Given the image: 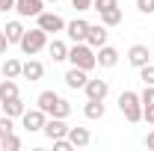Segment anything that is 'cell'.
I'll list each match as a JSON object with an SVG mask.
<instances>
[{
  "label": "cell",
  "instance_id": "6da1fadb",
  "mask_svg": "<svg viewBox=\"0 0 154 151\" xmlns=\"http://www.w3.org/2000/svg\"><path fill=\"white\" fill-rule=\"evenodd\" d=\"M36 107L42 110V113H48V116H57V119H65V116L71 113V104H68L65 98H59L57 92H51V89L38 92V98H36Z\"/></svg>",
  "mask_w": 154,
  "mask_h": 151
},
{
  "label": "cell",
  "instance_id": "7a4b0ae2",
  "mask_svg": "<svg viewBox=\"0 0 154 151\" xmlns=\"http://www.w3.org/2000/svg\"><path fill=\"white\" fill-rule=\"evenodd\" d=\"M68 62L77 65V68H83V71H92V68L98 65L95 48L86 45V42H74V48H68Z\"/></svg>",
  "mask_w": 154,
  "mask_h": 151
},
{
  "label": "cell",
  "instance_id": "3957f363",
  "mask_svg": "<svg viewBox=\"0 0 154 151\" xmlns=\"http://www.w3.org/2000/svg\"><path fill=\"white\" fill-rule=\"evenodd\" d=\"M119 110H122V116H125L131 125L142 122V98H139V92L125 89V92L119 95Z\"/></svg>",
  "mask_w": 154,
  "mask_h": 151
},
{
  "label": "cell",
  "instance_id": "277c9868",
  "mask_svg": "<svg viewBox=\"0 0 154 151\" xmlns=\"http://www.w3.org/2000/svg\"><path fill=\"white\" fill-rule=\"evenodd\" d=\"M21 51L27 54V57H36L38 51H45L48 48V33L45 30H38V27H33V30H24V36H21Z\"/></svg>",
  "mask_w": 154,
  "mask_h": 151
},
{
  "label": "cell",
  "instance_id": "5b68a950",
  "mask_svg": "<svg viewBox=\"0 0 154 151\" xmlns=\"http://www.w3.org/2000/svg\"><path fill=\"white\" fill-rule=\"evenodd\" d=\"M45 122H48V113H42V110H24V116H21V128L27 133H38L42 128H45Z\"/></svg>",
  "mask_w": 154,
  "mask_h": 151
},
{
  "label": "cell",
  "instance_id": "8992f818",
  "mask_svg": "<svg viewBox=\"0 0 154 151\" xmlns=\"http://www.w3.org/2000/svg\"><path fill=\"white\" fill-rule=\"evenodd\" d=\"M36 27L45 33H62L65 30V21L59 18L57 12H38L36 15Z\"/></svg>",
  "mask_w": 154,
  "mask_h": 151
},
{
  "label": "cell",
  "instance_id": "52a82bcc",
  "mask_svg": "<svg viewBox=\"0 0 154 151\" xmlns=\"http://www.w3.org/2000/svg\"><path fill=\"white\" fill-rule=\"evenodd\" d=\"M128 62H131L134 68L148 65V62H151V51H148V45H131V51H128Z\"/></svg>",
  "mask_w": 154,
  "mask_h": 151
},
{
  "label": "cell",
  "instance_id": "ba28073f",
  "mask_svg": "<svg viewBox=\"0 0 154 151\" xmlns=\"http://www.w3.org/2000/svg\"><path fill=\"white\" fill-rule=\"evenodd\" d=\"M42 133H45L48 139H59V136H65V133H68V125H65V119H57V116H48V122H45Z\"/></svg>",
  "mask_w": 154,
  "mask_h": 151
},
{
  "label": "cell",
  "instance_id": "9c48e42d",
  "mask_svg": "<svg viewBox=\"0 0 154 151\" xmlns=\"http://www.w3.org/2000/svg\"><path fill=\"white\" fill-rule=\"evenodd\" d=\"M15 12L21 18H36L38 12H45V0H15Z\"/></svg>",
  "mask_w": 154,
  "mask_h": 151
},
{
  "label": "cell",
  "instance_id": "30bf717a",
  "mask_svg": "<svg viewBox=\"0 0 154 151\" xmlns=\"http://www.w3.org/2000/svg\"><path fill=\"white\" fill-rule=\"evenodd\" d=\"M65 86L68 89H83L86 83H89V71H83V68H77V65H71L68 71H65Z\"/></svg>",
  "mask_w": 154,
  "mask_h": 151
},
{
  "label": "cell",
  "instance_id": "8fae6325",
  "mask_svg": "<svg viewBox=\"0 0 154 151\" xmlns=\"http://www.w3.org/2000/svg\"><path fill=\"white\" fill-rule=\"evenodd\" d=\"M65 33H68V39L71 42H86V33H89V21L83 18H74L65 24Z\"/></svg>",
  "mask_w": 154,
  "mask_h": 151
},
{
  "label": "cell",
  "instance_id": "7c38bea8",
  "mask_svg": "<svg viewBox=\"0 0 154 151\" xmlns=\"http://www.w3.org/2000/svg\"><path fill=\"white\" fill-rule=\"evenodd\" d=\"M107 27L104 24H89V33H86V45H92V48H101V45H107Z\"/></svg>",
  "mask_w": 154,
  "mask_h": 151
},
{
  "label": "cell",
  "instance_id": "4fadbf2b",
  "mask_svg": "<svg viewBox=\"0 0 154 151\" xmlns=\"http://www.w3.org/2000/svg\"><path fill=\"white\" fill-rule=\"evenodd\" d=\"M95 59H98V65H101V68H113L116 62H119V51L110 48V45H101V48L95 51Z\"/></svg>",
  "mask_w": 154,
  "mask_h": 151
},
{
  "label": "cell",
  "instance_id": "5bb4252c",
  "mask_svg": "<svg viewBox=\"0 0 154 151\" xmlns=\"http://www.w3.org/2000/svg\"><path fill=\"white\" fill-rule=\"evenodd\" d=\"M83 89H86V98H95V101H104V98L110 95V83H107V80H89V83H86Z\"/></svg>",
  "mask_w": 154,
  "mask_h": 151
},
{
  "label": "cell",
  "instance_id": "9a60e30c",
  "mask_svg": "<svg viewBox=\"0 0 154 151\" xmlns=\"http://www.w3.org/2000/svg\"><path fill=\"white\" fill-rule=\"evenodd\" d=\"M65 136L71 139V145H74V148H86V145L92 142L89 128H68V133H65Z\"/></svg>",
  "mask_w": 154,
  "mask_h": 151
},
{
  "label": "cell",
  "instance_id": "2e32d148",
  "mask_svg": "<svg viewBox=\"0 0 154 151\" xmlns=\"http://www.w3.org/2000/svg\"><path fill=\"white\" fill-rule=\"evenodd\" d=\"M21 77H27V80H42V77H45V65H42L38 59H27V62L21 65Z\"/></svg>",
  "mask_w": 154,
  "mask_h": 151
},
{
  "label": "cell",
  "instance_id": "e0dca14e",
  "mask_svg": "<svg viewBox=\"0 0 154 151\" xmlns=\"http://www.w3.org/2000/svg\"><path fill=\"white\" fill-rule=\"evenodd\" d=\"M0 107H3V116H12V119H21L24 116V101L21 98H9V101H0Z\"/></svg>",
  "mask_w": 154,
  "mask_h": 151
},
{
  "label": "cell",
  "instance_id": "ac0fdd59",
  "mask_svg": "<svg viewBox=\"0 0 154 151\" xmlns=\"http://www.w3.org/2000/svg\"><path fill=\"white\" fill-rule=\"evenodd\" d=\"M104 113H107V107H104V101H95V98H89L86 101V107H83V116L86 119H104Z\"/></svg>",
  "mask_w": 154,
  "mask_h": 151
},
{
  "label": "cell",
  "instance_id": "d6986e66",
  "mask_svg": "<svg viewBox=\"0 0 154 151\" xmlns=\"http://www.w3.org/2000/svg\"><path fill=\"white\" fill-rule=\"evenodd\" d=\"M48 54L54 57V62H62V59H68V45L59 42V39H54V42L48 45Z\"/></svg>",
  "mask_w": 154,
  "mask_h": 151
},
{
  "label": "cell",
  "instance_id": "ffe728a7",
  "mask_svg": "<svg viewBox=\"0 0 154 151\" xmlns=\"http://www.w3.org/2000/svg\"><path fill=\"white\" fill-rule=\"evenodd\" d=\"M9 98H18V83L12 77H3L0 80V101H9Z\"/></svg>",
  "mask_w": 154,
  "mask_h": 151
},
{
  "label": "cell",
  "instance_id": "44dd1931",
  "mask_svg": "<svg viewBox=\"0 0 154 151\" xmlns=\"http://www.w3.org/2000/svg\"><path fill=\"white\" fill-rule=\"evenodd\" d=\"M3 33H6V39H9V45H18L21 36H24V24H21V21H9Z\"/></svg>",
  "mask_w": 154,
  "mask_h": 151
},
{
  "label": "cell",
  "instance_id": "7402d4cb",
  "mask_svg": "<svg viewBox=\"0 0 154 151\" xmlns=\"http://www.w3.org/2000/svg\"><path fill=\"white\" fill-rule=\"evenodd\" d=\"M98 15H101V24H104L107 30L122 24V9H119V6H116V9H107V12H98Z\"/></svg>",
  "mask_w": 154,
  "mask_h": 151
},
{
  "label": "cell",
  "instance_id": "603a6c76",
  "mask_svg": "<svg viewBox=\"0 0 154 151\" xmlns=\"http://www.w3.org/2000/svg\"><path fill=\"white\" fill-rule=\"evenodd\" d=\"M21 65H24L21 59H6V62H3V77L18 80V77H21Z\"/></svg>",
  "mask_w": 154,
  "mask_h": 151
},
{
  "label": "cell",
  "instance_id": "cb8c5ba5",
  "mask_svg": "<svg viewBox=\"0 0 154 151\" xmlns=\"http://www.w3.org/2000/svg\"><path fill=\"white\" fill-rule=\"evenodd\" d=\"M9 133H15V125H12V116H0V139H6Z\"/></svg>",
  "mask_w": 154,
  "mask_h": 151
},
{
  "label": "cell",
  "instance_id": "d4e9b609",
  "mask_svg": "<svg viewBox=\"0 0 154 151\" xmlns=\"http://www.w3.org/2000/svg\"><path fill=\"white\" fill-rule=\"evenodd\" d=\"M0 148H3V151H18L21 148V139L15 136V133H9L6 139H0Z\"/></svg>",
  "mask_w": 154,
  "mask_h": 151
},
{
  "label": "cell",
  "instance_id": "484cf974",
  "mask_svg": "<svg viewBox=\"0 0 154 151\" xmlns=\"http://www.w3.org/2000/svg\"><path fill=\"white\" fill-rule=\"evenodd\" d=\"M139 80H142L145 86H154V65H151V62L139 68Z\"/></svg>",
  "mask_w": 154,
  "mask_h": 151
},
{
  "label": "cell",
  "instance_id": "4316f807",
  "mask_svg": "<svg viewBox=\"0 0 154 151\" xmlns=\"http://www.w3.org/2000/svg\"><path fill=\"white\" fill-rule=\"evenodd\" d=\"M119 0H92V9L95 12H107V9H116Z\"/></svg>",
  "mask_w": 154,
  "mask_h": 151
},
{
  "label": "cell",
  "instance_id": "83f0119b",
  "mask_svg": "<svg viewBox=\"0 0 154 151\" xmlns=\"http://www.w3.org/2000/svg\"><path fill=\"white\" fill-rule=\"evenodd\" d=\"M139 98H142V107H154V86H145Z\"/></svg>",
  "mask_w": 154,
  "mask_h": 151
},
{
  "label": "cell",
  "instance_id": "f1b7e54d",
  "mask_svg": "<svg viewBox=\"0 0 154 151\" xmlns=\"http://www.w3.org/2000/svg\"><path fill=\"white\" fill-rule=\"evenodd\" d=\"M136 9L142 15H154V0H136Z\"/></svg>",
  "mask_w": 154,
  "mask_h": 151
},
{
  "label": "cell",
  "instance_id": "f546056e",
  "mask_svg": "<svg viewBox=\"0 0 154 151\" xmlns=\"http://www.w3.org/2000/svg\"><path fill=\"white\" fill-rule=\"evenodd\" d=\"M71 6L77 12H86V9H92V0H71Z\"/></svg>",
  "mask_w": 154,
  "mask_h": 151
},
{
  "label": "cell",
  "instance_id": "4dcf8cb0",
  "mask_svg": "<svg viewBox=\"0 0 154 151\" xmlns=\"http://www.w3.org/2000/svg\"><path fill=\"white\" fill-rule=\"evenodd\" d=\"M142 122L154 125V107H142Z\"/></svg>",
  "mask_w": 154,
  "mask_h": 151
},
{
  "label": "cell",
  "instance_id": "1f68e13d",
  "mask_svg": "<svg viewBox=\"0 0 154 151\" xmlns=\"http://www.w3.org/2000/svg\"><path fill=\"white\" fill-rule=\"evenodd\" d=\"M9 51V39H6V33L0 30V54H6Z\"/></svg>",
  "mask_w": 154,
  "mask_h": 151
},
{
  "label": "cell",
  "instance_id": "d6a6232c",
  "mask_svg": "<svg viewBox=\"0 0 154 151\" xmlns=\"http://www.w3.org/2000/svg\"><path fill=\"white\" fill-rule=\"evenodd\" d=\"M9 9H15V0H0V12H9Z\"/></svg>",
  "mask_w": 154,
  "mask_h": 151
},
{
  "label": "cell",
  "instance_id": "836d02e7",
  "mask_svg": "<svg viewBox=\"0 0 154 151\" xmlns=\"http://www.w3.org/2000/svg\"><path fill=\"white\" fill-rule=\"evenodd\" d=\"M145 148H151V151H154V131L145 136Z\"/></svg>",
  "mask_w": 154,
  "mask_h": 151
},
{
  "label": "cell",
  "instance_id": "e575fe53",
  "mask_svg": "<svg viewBox=\"0 0 154 151\" xmlns=\"http://www.w3.org/2000/svg\"><path fill=\"white\" fill-rule=\"evenodd\" d=\"M48 3H57V0H48Z\"/></svg>",
  "mask_w": 154,
  "mask_h": 151
}]
</instances>
